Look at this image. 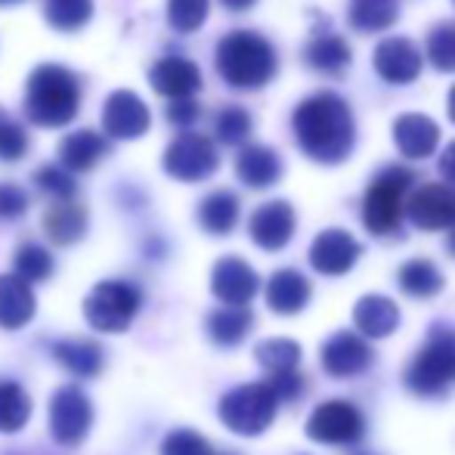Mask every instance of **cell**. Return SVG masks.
<instances>
[{
	"label": "cell",
	"mask_w": 455,
	"mask_h": 455,
	"mask_svg": "<svg viewBox=\"0 0 455 455\" xmlns=\"http://www.w3.org/2000/svg\"><path fill=\"white\" fill-rule=\"evenodd\" d=\"M214 455H239V452H214Z\"/></svg>",
	"instance_id": "f907efd6"
},
{
	"label": "cell",
	"mask_w": 455,
	"mask_h": 455,
	"mask_svg": "<svg viewBox=\"0 0 455 455\" xmlns=\"http://www.w3.org/2000/svg\"><path fill=\"white\" fill-rule=\"evenodd\" d=\"M44 233L53 245H75L87 233V211L78 202H56L44 214Z\"/></svg>",
	"instance_id": "4316f807"
},
{
	"label": "cell",
	"mask_w": 455,
	"mask_h": 455,
	"mask_svg": "<svg viewBox=\"0 0 455 455\" xmlns=\"http://www.w3.org/2000/svg\"><path fill=\"white\" fill-rule=\"evenodd\" d=\"M415 183V174L409 168H387L371 180L363 202V223L371 235H390L400 227L406 196Z\"/></svg>",
	"instance_id": "5b68a950"
},
{
	"label": "cell",
	"mask_w": 455,
	"mask_h": 455,
	"mask_svg": "<svg viewBox=\"0 0 455 455\" xmlns=\"http://www.w3.org/2000/svg\"><path fill=\"white\" fill-rule=\"evenodd\" d=\"M354 323H356V335L363 338H387L396 331L400 325V307L394 304L384 294H365L356 300L354 307Z\"/></svg>",
	"instance_id": "7402d4cb"
},
{
	"label": "cell",
	"mask_w": 455,
	"mask_h": 455,
	"mask_svg": "<svg viewBox=\"0 0 455 455\" xmlns=\"http://www.w3.org/2000/svg\"><path fill=\"white\" fill-rule=\"evenodd\" d=\"M235 177L251 189H267L282 177V158L270 146H245L235 158Z\"/></svg>",
	"instance_id": "d4e9b609"
},
{
	"label": "cell",
	"mask_w": 455,
	"mask_h": 455,
	"mask_svg": "<svg viewBox=\"0 0 455 455\" xmlns=\"http://www.w3.org/2000/svg\"><path fill=\"white\" fill-rule=\"evenodd\" d=\"M35 186L47 196H53L56 202H72L75 192H78V183H75V174H68L60 164H44L35 174Z\"/></svg>",
	"instance_id": "f35d334b"
},
{
	"label": "cell",
	"mask_w": 455,
	"mask_h": 455,
	"mask_svg": "<svg viewBox=\"0 0 455 455\" xmlns=\"http://www.w3.org/2000/svg\"><path fill=\"white\" fill-rule=\"evenodd\" d=\"M394 143L403 156L419 162V158H427L437 152L440 127H437V121L427 118V115H421V112L400 115V118L394 121Z\"/></svg>",
	"instance_id": "d6986e66"
},
{
	"label": "cell",
	"mask_w": 455,
	"mask_h": 455,
	"mask_svg": "<svg viewBox=\"0 0 455 455\" xmlns=\"http://www.w3.org/2000/svg\"><path fill=\"white\" fill-rule=\"evenodd\" d=\"M291 127L304 156L319 164H341L354 152L356 124L350 106L338 93H313L294 108Z\"/></svg>",
	"instance_id": "6da1fadb"
},
{
	"label": "cell",
	"mask_w": 455,
	"mask_h": 455,
	"mask_svg": "<svg viewBox=\"0 0 455 455\" xmlns=\"http://www.w3.org/2000/svg\"><path fill=\"white\" fill-rule=\"evenodd\" d=\"M446 248H450V254L455 258V223L450 227V239H446Z\"/></svg>",
	"instance_id": "7dc6e473"
},
{
	"label": "cell",
	"mask_w": 455,
	"mask_h": 455,
	"mask_svg": "<svg viewBox=\"0 0 455 455\" xmlns=\"http://www.w3.org/2000/svg\"><path fill=\"white\" fill-rule=\"evenodd\" d=\"M220 168V156L217 146L202 133H180L164 152V171L174 180L183 183H202Z\"/></svg>",
	"instance_id": "30bf717a"
},
{
	"label": "cell",
	"mask_w": 455,
	"mask_h": 455,
	"mask_svg": "<svg viewBox=\"0 0 455 455\" xmlns=\"http://www.w3.org/2000/svg\"><path fill=\"white\" fill-rule=\"evenodd\" d=\"M375 72L387 84H412L421 75V53L409 37H387L375 47Z\"/></svg>",
	"instance_id": "e0dca14e"
},
{
	"label": "cell",
	"mask_w": 455,
	"mask_h": 455,
	"mask_svg": "<svg viewBox=\"0 0 455 455\" xmlns=\"http://www.w3.org/2000/svg\"><path fill=\"white\" fill-rule=\"evenodd\" d=\"M279 60L273 44L258 31H229L217 44V72L235 91H258L270 84Z\"/></svg>",
	"instance_id": "7a4b0ae2"
},
{
	"label": "cell",
	"mask_w": 455,
	"mask_h": 455,
	"mask_svg": "<svg viewBox=\"0 0 455 455\" xmlns=\"http://www.w3.org/2000/svg\"><path fill=\"white\" fill-rule=\"evenodd\" d=\"M140 304H143V294L133 282L124 279H108L100 282L84 300V316L96 331H106V335H118L127 331V325L133 323Z\"/></svg>",
	"instance_id": "52a82bcc"
},
{
	"label": "cell",
	"mask_w": 455,
	"mask_h": 455,
	"mask_svg": "<svg viewBox=\"0 0 455 455\" xmlns=\"http://www.w3.org/2000/svg\"><path fill=\"white\" fill-rule=\"evenodd\" d=\"M400 16V0H350L347 19L356 31L363 35H375L396 22Z\"/></svg>",
	"instance_id": "f546056e"
},
{
	"label": "cell",
	"mask_w": 455,
	"mask_h": 455,
	"mask_svg": "<svg viewBox=\"0 0 455 455\" xmlns=\"http://www.w3.org/2000/svg\"><path fill=\"white\" fill-rule=\"evenodd\" d=\"M452 4H455V0H452Z\"/></svg>",
	"instance_id": "f5cc1de1"
},
{
	"label": "cell",
	"mask_w": 455,
	"mask_h": 455,
	"mask_svg": "<svg viewBox=\"0 0 455 455\" xmlns=\"http://www.w3.org/2000/svg\"><path fill=\"white\" fill-rule=\"evenodd\" d=\"M275 412H279V396L267 381L258 384H242V387L229 390L220 400V421L233 434L242 437H258L273 425Z\"/></svg>",
	"instance_id": "8992f818"
},
{
	"label": "cell",
	"mask_w": 455,
	"mask_h": 455,
	"mask_svg": "<svg viewBox=\"0 0 455 455\" xmlns=\"http://www.w3.org/2000/svg\"><path fill=\"white\" fill-rule=\"evenodd\" d=\"M211 0H168V22L180 35H192L208 19Z\"/></svg>",
	"instance_id": "74e56055"
},
{
	"label": "cell",
	"mask_w": 455,
	"mask_h": 455,
	"mask_svg": "<svg viewBox=\"0 0 455 455\" xmlns=\"http://www.w3.org/2000/svg\"><path fill=\"white\" fill-rule=\"evenodd\" d=\"M319 360H323V369L329 371L331 378H356L371 369L375 350H371L369 341H365L363 335H356V331H335V335L323 344V350H319Z\"/></svg>",
	"instance_id": "7c38bea8"
},
{
	"label": "cell",
	"mask_w": 455,
	"mask_h": 455,
	"mask_svg": "<svg viewBox=\"0 0 455 455\" xmlns=\"http://www.w3.org/2000/svg\"><path fill=\"white\" fill-rule=\"evenodd\" d=\"M400 288L409 294V298L427 300L434 294L443 291V273L437 270V264L425 258H412L400 267Z\"/></svg>",
	"instance_id": "4dcf8cb0"
},
{
	"label": "cell",
	"mask_w": 455,
	"mask_h": 455,
	"mask_svg": "<svg viewBox=\"0 0 455 455\" xmlns=\"http://www.w3.org/2000/svg\"><path fill=\"white\" fill-rule=\"evenodd\" d=\"M406 390L415 396H443L455 384V329L434 325L425 347L406 365Z\"/></svg>",
	"instance_id": "277c9868"
},
{
	"label": "cell",
	"mask_w": 455,
	"mask_h": 455,
	"mask_svg": "<svg viewBox=\"0 0 455 455\" xmlns=\"http://www.w3.org/2000/svg\"><path fill=\"white\" fill-rule=\"evenodd\" d=\"M12 4H19V0H0V6H12Z\"/></svg>",
	"instance_id": "681fc988"
},
{
	"label": "cell",
	"mask_w": 455,
	"mask_h": 455,
	"mask_svg": "<svg viewBox=\"0 0 455 455\" xmlns=\"http://www.w3.org/2000/svg\"><path fill=\"white\" fill-rule=\"evenodd\" d=\"M304 60L313 72L331 75V78L338 75V78H341V75L347 72L354 53H350V44L344 41L341 35H329V31H323V35L310 37V44L304 47Z\"/></svg>",
	"instance_id": "cb8c5ba5"
},
{
	"label": "cell",
	"mask_w": 455,
	"mask_h": 455,
	"mask_svg": "<svg viewBox=\"0 0 455 455\" xmlns=\"http://www.w3.org/2000/svg\"><path fill=\"white\" fill-rule=\"evenodd\" d=\"M360 455H369V452H360Z\"/></svg>",
	"instance_id": "816d5d0a"
},
{
	"label": "cell",
	"mask_w": 455,
	"mask_h": 455,
	"mask_svg": "<svg viewBox=\"0 0 455 455\" xmlns=\"http://www.w3.org/2000/svg\"><path fill=\"white\" fill-rule=\"evenodd\" d=\"M53 360L75 378H93L96 371L102 369L106 356H102V347L87 338H66V341L53 344Z\"/></svg>",
	"instance_id": "484cf974"
},
{
	"label": "cell",
	"mask_w": 455,
	"mask_h": 455,
	"mask_svg": "<svg viewBox=\"0 0 455 455\" xmlns=\"http://www.w3.org/2000/svg\"><path fill=\"white\" fill-rule=\"evenodd\" d=\"M149 84L168 100H189L202 91V72L192 60L164 56L149 68Z\"/></svg>",
	"instance_id": "ac0fdd59"
},
{
	"label": "cell",
	"mask_w": 455,
	"mask_h": 455,
	"mask_svg": "<svg viewBox=\"0 0 455 455\" xmlns=\"http://www.w3.org/2000/svg\"><path fill=\"white\" fill-rule=\"evenodd\" d=\"M149 108L131 91H115L102 106V131L112 140H137L149 131Z\"/></svg>",
	"instance_id": "9a60e30c"
},
{
	"label": "cell",
	"mask_w": 455,
	"mask_h": 455,
	"mask_svg": "<svg viewBox=\"0 0 455 455\" xmlns=\"http://www.w3.org/2000/svg\"><path fill=\"white\" fill-rule=\"evenodd\" d=\"M307 437L329 446H350L365 437V415L347 400H325L307 419Z\"/></svg>",
	"instance_id": "9c48e42d"
},
{
	"label": "cell",
	"mask_w": 455,
	"mask_h": 455,
	"mask_svg": "<svg viewBox=\"0 0 455 455\" xmlns=\"http://www.w3.org/2000/svg\"><path fill=\"white\" fill-rule=\"evenodd\" d=\"M294 227H298V217H294V208L282 198L275 202L260 204L258 211L248 220V233H251V242L264 251H282V248L291 242Z\"/></svg>",
	"instance_id": "2e32d148"
},
{
	"label": "cell",
	"mask_w": 455,
	"mask_h": 455,
	"mask_svg": "<svg viewBox=\"0 0 455 455\" xmlns=\"http://www.w3.org/2000/svg\"><path fill=\"white\" fill-rule=\"evenodd\" d=\"M35 319V291L16 273L0 275V329L16 331Z\"/></svg>",
	"instance_id": "44dd1931"
},
{
	"label": "cell",
	"mask_w": 455,
	"mask_h": 455,
	"mask_svg": "<svg viewBox=\"0 0 455 455\" xmlns=\"http://www.w3.org/2000/svg\"><path fill=\"white\" fill-rule=\"evenodd\" d=\"M254 356L270 375H285V371H298L300 344L291 338H267L254 347Z\"/></svg>",
	"instance_id": "d6a6232c"
},
{
	"label": "cell",
	"mask_w": 455,
	"mask_h": 455,
	"mask_svg": "<svg viewBox=\"0 0 455 455\" xmlns=\"http://www.w3.org/2000/svg\"><path fill=\"white\" fill-rule=\"evenodd\" d=\"M273 387V394L279 396V403H294L300 394H304V378L298 375V371H285V375H273L270 381H267Z\"/></svg>",
	"instance_id": "7bdbcfd3"
},
{
	"label": "cell",
	"mask_w": 455,
	"mask_h": 455,
	"mask_svg": "<svg viewBox=\"0 0 455 455\" xmlns=\"http://www.w3.org/2000/svg\"><path fill=\"white\" fill-rule=\"evenodd\" d=\"M211 291L227 307H248L260 291V275L242 258H220L211 273Z\"/></svg>",
	"instance_id": "4fadbf2b"
},
{
	"label": "cell",
	"mask_w": 455,
	"mask_h": 455,
	"mask_svg": "<svg viewBox=\"0 0 455 455\" xmlns=\"http://www.w3.org/2000/svg\"><path fill=\"white\" fill-rule=\"evenodd\" d=\"M162 455H214L211 443L196 431H186V427H177L164 437L162 443Z\"/></svg>",
	"instance_id": "60d3db41"
},
{
	"label": "cell",
	"mask_w": 455,
	"mask_h": 455,
	"mask_svg": "<svg viewBox=\"0 0 455 455\" xmlns=\"http://www.w3.org/2000/svg\"><path fill=\"white\" fill-rule=\"evenodd\" d=\"M202 115V106L196 102V96H189V100H171V106H168V118H171V124H192V121Z\"/></svg>",
	"instance_id": "ee69618b"
},
{
	"label": "cell",
	"mask_w": 455,
	"mask_h": 455,
	"mask_svg": "<svg viewBox=\"0 0 455 455\" xmlns=\"http://www.w3.org/2000/svg\"><path fill=\"white\" fill-rule=\"evenodd\" d=\"M12 267H16L19 279H25L31 285V282H44L53 273V258H50L47 248L37 245V242H25V245H19L16 258H12Z\"/></svg>",
	"instance_id": "e575fe53"
},
{
	"label": "cell",
	"mask_w": 455,
	"mask_h": 455,
	"mask_svg": "<svg viewBox=\"0 0 455 455\" xmlns=\"http://www.w3.org/2000/svg\"><path fill=\"white\" fill-rule=\"evenodd\" d=\"M31 419V396L22 384L0 381V434H16Z\"/></svg>",
	"instance_id": "1f68e13d"
},
{
	"label": "cell",
	"mask_w": 455,
	"mask_h": 455,
	"mask_svg": "<svg viewBox=\"0 0 455 455\" xmlns=\"http://www.w3.org/2000/svg\"><path fill=\"white\" fill-rule=\"evenodd\" d=\"M44 16L53 28L60 31H78L91 22L93 16V0H47Z\"/></svg>",
	"instance_id": "836d02e7"
},
{
	"label": "cell",
	"mask_w": 455,
	"mask_h": 455,
	"mask_svg": "<svg viewBox=\"0 0 455 455\" xmlns=\"http://www.w3.org/2000/svg\"><path fill=\"white\" fill-rule=\"evenodd\" d=\"M310 282L298 270H275L267 282V304L279 316H294L310 304Z\"/></svg>",
	"instance_id": "ffe728a7"
},
{
	"label": "cell",
	"mask_w": 455,
	"mask_h": 455,
	"mask_svg": "<svg viewBox=\"0 0 455 455\" xmlns=\"http://www.w3.org/2000/svg\"><path fill=\"white\" fill-rule=\"evenodd\" d=\"M446 108H450V121L455 124V84H452V91H450V106H446Z\"/></svg>",
	"instance_id": "c3c4849f"
},
{
	"label": "cell",
	"mask_w": 455,
	"mask_h": 455,
	"mask_svg": "<svg viewBox=\"0 0 455 455\" xmlns=\"http://www.w3.org/2000/svg\"><path fill=\"white\" fill-rule=\"evenodd\" d=\"M440 174L455 186V140L443 149V156H440Z\"/></svg>",
	"instance_id": "f6af8a7d"
},
{
	"label": "cell",
	"mask_w": 455,
	"mask_h": 455,
	"mask_svg": "<svg viewBox=\"0 0 455 455\" xmlns=\"http://www.w3.org/2000/svg\"><path fill=\"white\" fill-rule=\"evenodd\" d=\"M106 156H108V143L102 133L75 131L60 146V168H66L68 174H84V171H93L96 162Z\"/></svg>",
	"instance_id": "603a6c76"
},
{
	"label": "cell",
	"mask_w": 455,
	"mask_h": 455,
	"mask_svg": "<svg viewBox=\"0 0 455 455\" xmlns=\"http://www.w3.org/2000/svg\"><path fill=\"white\" fill-rule=\"evenodd\" d=\"M28 152V133L0 108V162H19Z\"/></svg>",
	"instance_id": "ab89813d"
},
{
	"label": "cell",
	"mask_w": 455,
	"mask_h": 455,
	"mask_svg": "<svg viewBox=\"0 0 455 455\" xmlns=\"http://www.w3.org/2000/svg\"><path fill=\"white\" fill-rule=\"evenodd\" d=\"M28 211V196L16 183H0V220H16Z\"/></svg>",
	"instance_id": "b9f144b4"
},
{
	"label": "cell",
	"mask_w": 455,
	"mask_h": 455,
	"mask_svg": "<svg viewBox=\"0 0 455 455\" xmlns=\"http://www.w3.org/2000/svg\"><path fill=\"white\" fill-rule=\"evenodd\" d=\"M220 4L227 6V10H233V12H245V10H251L258 0H220Z\"/></svg>",
	"instance_id": "bcb514c9"
},
{
	"label": "cell",
	"mask_w": 455,
	"mask_h": 455,
	"mask_svg": "<svg viewBox=\"0 0 455 455\" xmlns=\"http://www.w3.org/2000/svg\"><path fill=\"white\" fill-rule=\"evenodd\" d=\"M254 313L248 307H220L208 316V335L217 347H235L248 338Z\"/></svg>",
	"instance_id": "f1b7e54d"
},
{
	"label": "cell",
	"mask_w": 455,
	"mask_h": 455,
	"mask_svg": "<svg viewBox=\"0 0 455 455\" xmlns=\"http://www.w3.org/2000/svg\"><path fill=\"white\" fill-rule=\"evenodd\" d=\"M406 217L425 233L450 229L455 223V189L446 183H425L406 198Z\"/></svg>",
	"instance_id": "8fae6325"
},
{
	"label": "cell",
	"mask_w": 455,
	"mask_h": 455,
	"mask_svg": "<svg viewBox=\"0 0 455 455\" xmlns=\"http://www.w3.org/2000/svg\"><path fill=\"white\" fill-rule=\"evenodd\" d=\"M427 60L437 72H455V22H440L427 35Z\"/></svg>",
	"instance_id": "d590c367"
},
{
	"label": "cell",
	"mask_w": 455,
	"mask_h": 455,
	"mask_svg": "<svg viewBox=\"0 0 455 455\" xmlns=\"http://www.w3.org/2000/svg\"><path fill=\"white\" fill-rule=\"evenodd\" d=\"M198 223L211 235H229L239 223V198L229 189H214L198 204Z\"/></svg>",
	"instance_id": "83f0119b"
},
{
	"label": "cell",
	"mask_w": 455,
	"mask_h": 455,
	"mask_svg": "<svg viewBox=\"0 0 455 455\" xmlns=\"http://www.w3.org/2000/svg\"><path fill=\"white\" fill-rule=\"evenodd\" d=\"M93 406L78 384H66L50 396V434L60 446H78L91 434Z\"/></svg>",
	"instance_id": "ba28073f"
},
{
	"label": "cell",
	"mask_w": 455,
	"mask_h": 455,
	"mask_svg": "<svg viewBox=\"0 0 455 455\" xmlns=\"http://www.w3.org/2000/svg\"><path fill=\"white\" fill-rule=\"evenodd\" d=\"M81 108V81L66 66H37L25 87V118L37 127H62Z\"/></svg>",
	"instance_id": "3957f363"
},
{
	"label": "cell",
	"mask_w": 455,
	"mask_h": 455,
	"mask_svg": "<svg viewBox=\"0 0 455 455\" xmlns=\"http://www.w3.org/2000/svg\"><path fill=\"white\" fill-rule=\"evenodd\" d=\"M214 133L223 146H239L251 137V115L242 106H227L214 121Z\"/></svg>",
	"instance_id": "8d00e7d4"
},
{
	"label": "cell",
	"mask_w": 455,
	"mask_h": 455,
	"mask_svg": "<svg viewBox=\"0 0 455 455\" xmlns=\"http://www.w3.org/2000/svg\"><path fill=\"white\" fill-rule=\"evenodd\" d=\"M363 245L347 229H323L310 245V267L323 275H344L360 260Z\"/></svg>",
	"instance_id": "5bb4252c"
}]
</instances>
